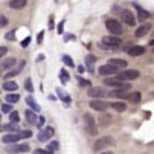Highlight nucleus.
<instances>
[{
    "label": "nucleus",
    "instance_id": "1",
    "mask_svg": "<svg viewBox=\"0 0 154 154\" xmlns=\"http://www.w3.org/2000/svg\"><path fill=\"white\" fill-rule=\"evenodd\" d=\"M105 28H107V31L112 34L113 37H119L122 34V25H121V21H118L115 18H108L105 21Z\"/></svg>",
    "mask_w": 154,
    "mask_h": 154
},
{
    "label": "nucleus",
    "instance_id": "2",
    "mask_svg": "<svg viewBox=\"0 0 154 154\" xmlns=\"http://www.w3.org/2000/svg\"><path fill=\"white\" fill-rule=\"evenodd\" d=\"M84 124H85V131H87L89 134L95 136V134L98 133V124H96L95 118H93L90 113H85V115H84Z\"/></svg>",
    "mask_w": 154,
    "mask_h": 154
},
{
    "label": "nucleus",
    "instance_id": "3",
    "mask_svg": "<svg viewBox=\"0 0 154 154\" xmlns=\"http://www.w3.org/2000/svg\"><path fill=\"white\" fill-rule=\"evenodd\" d=\"M104 84L108 85V87H115L116 90H122V92H128V90L131 89L130 84H124L122 81L115 79V78H107V79H104Z\"/></svg>",
    "mask_w": 154,
    "mask_h": 154
},
{
    "label": "nucleus",
    "instance_id": "4",
    "mask_svg": "<svg viewBox=\"0 0 154 154\" xmlns=\"http://www.w3.org/2000/svg\"><path fill=\"white\" fill-rule=\"evenodd\" d=\"M136 78H139V70H134V69H127V70L118 72L116 75V79L119 81H133Z\"/></svg>",
    "mask_w": 154,
    "mask_h": 154
},
{
    "label": "nucleus",
    "instance_id": "5",
    "mask_svg": "<svg viewBox=\"0 0 154 154\" xmlns=\"http://www.w3.org/2000/svg\"><path fill=\"white\" fill-rule=\"evenodd\" d=\"M31 149V146L28 143H12L9 146H6V151L11 154H21V152H28Z\"/></svg>",
    "mask_w": 154,
    "mask_h": 154
},
{
    "label": "nucleus",
    "instance_id": "6",
    "mask_svg": "<svg viewBox=\"0 0 154 154\" xmlns=\"http://www.w3.org/2000/svg\"><path fill=\"white\" fill-rule=\"evenodd\" d=\"M115 140H113V137L112 136H104V137H99L96 142H95V149L96 151H101V149H104V148H107V146H110Z\"/></svg>",
    "mask_w": 154,
    "mask_h": 154
},
{
    "label": "nucleus",
    "instance_id": "7",
    "mask_svg": "<svg viewBox=\"0 0 154 154\" xmlns=\"http://www.w3.org/2000/svg\"><path fill=\"white\" fill-rule=\"evenodd\" d=\"M87 95H89L90 98H93V99H101V98L107 96L108 93L105 92L104 87H90L89 92H87Z\"/></svg>",
    "mask_w": 154,
    "mask_h": 154
},
{
    "label": "nucleus",
    "instance_id": "8",
    "mask_svg": "<svg viewBox=\"0 0 154 154\" xmlns=\"http://www.w3.org/2000/svg\"><path fill=\"white\" fill-rule=\"evenodd\" d=\"M121 18H122V21H125L128 26H134L136 25V17H134V14L131 12L130 9H122Z\"/></svg>",
    "mask_w": 154,
    "mask_h": 154
},
{
    "label": "nucleus",
    "instance_id": "9",
    "mask_svg": "<svg viewBox=\"0 0 154 154\" xmlns=\"http://www.w3.org/2000/svg\"><path fill=\"white\" fill-rule=\"evenodd\" d=\"M102 43H104L105 46H108V48H118V46H121V45H122V40H121L119 37L107 35V37H104V38H102Z\"/></svg>",
    "mask_w": 154,
    "mask_h": 154
},
{
    "label": "nucleus",
    "instance_id": "10",
    "mask_svg": "<svg viewBox=\"0 0 154 154\" xmlns=\"http://www.w3.org/2000/svg\"><path fill=\"white\" fill-rule=\"evenodd\" d=\"M54 134H55L54 128H52V127H46V128H43L40 133H38V140H40V142H48Z\"/></svg>",
    "mask_w": 154,
    "mask_h": 154
},
{
    "label": "nucleus",
    "instance_id": "11",
    "mask_svg": "<svg viewBox=\"0 0 154 154\" xmlns=\"http://www.w3.org/2000/svg\"><path fill=\"white\" fill-rule=\"evenodd\" d=\"M98 72H99V75H102V76L118 75V69H116V67H113V66H110V64H104V66H101Z\"/></svg>",
    "mask_w": 154,
    "mask_h": 154
},
{
    "label": "nucleus",
    "instance_id": "12",
    "mask_svg": "<svg viewBox=\"0 0 154 154\" xmlns=\"http://www.w3.org/2000/svg\"><path fill=\"white\" fill-rule=\"evenodd\" d=\"M90 107L93 110H96V112H105V108L110 107V104H107L105 101L102 99H92L90 101Z\"/></svg>",
    "mask_w": 154,
    "mask_h": 154
},
{
    "label": "nucleus",
    "instance_id": "13",
    "mask_svg": "<svg viewBox=\"0 0 154 154\" xmlns=\"http://www.w3.org/2000/svg\"><path fill=\"white\" fill-rule=\"evenodd\" d=\"M23 67H25V61H20V63H18V66H17L15 69H12L11 72H8V73L5 75V79H6V81H9L11 78L17 76V75H18V73L21 72V70H23Z\"/></svg>",
    "mask_w": 154,
    "mask_h": 154
},
{
    "label": "nucleus",
    "instance_id": "14",
    "mask_svg": "<svg viewBox=\"0 0 154 154\" xmlns=\"http://www.w3.org/2000/svg\"><path fill=\"white\" fill-rule=\"evenodd\" d=\"M20 139H21L20 133H9V134H5V136L2 137L3 143H17Z\"/></svg>",
    "mask_w": 154,
    "mask_h": 154
},
{
    "label": "nucleus",
    "instance_id": "15",
    "mask_svg": "<svg viewBox=\"0 0 154 154\" xmlns=\"http://www.w3.org/2000/svg\"><path fill=\"white\" fill-rule=\"evenodd\" d=\"M95 63H96V58L93 55H87L85 57V67H87V70H89L90 73L95 72Z\"/></svg>",
    "mask_w": 154,
    "mask_h": 154
},
{
    "label": "nucleus",
    "instance_id": "16",
    "mask_svg": "<svg viewBox=\"0 0 154 154\" xmlns=\"http://www.w3.org/2000/svg\"><path fill=\"white\" fill-rule=\"evenodd\" d=\"M107 64L113 66V67H116L118 70H119V69H122V67H127V61H125V60H118V58H112Z\"/></svg>",
    "mask_w": 154,
    "mask_h": 154
},
{
    "label": "nucleus",
    "instance_id": "17",
    "mask_svg": "<svg viewBox=\"0 0 154 154\" xmlns=\"http://www.w3.org/2000/svg\"><path fill=\"white\" fill-rule=\"evenodd\" d=\"M17 63L15 58H5L2 63H0V69H3V70H8V69H12V66Z\"/></svg>",
    "mask_w": 154,
    "mask_h": 154
},
{
    "label": "nucleus",
    "instance_id": "18",
    "mask_svg": "<svg viewBox=\"0 0 154 154\" xmlns=\"http://www.w3.org/2000/svg\"><path fill=\"white\" fill-rule=\"evenodd\" d=\"M133 5H134V8H136V11H137V14H139V20H146V18L149 17V12L145 11L139 3H133Z\"/></svg>",
    "mask_w": 154,
    "mask_h": 154
},
{
    "label": "nucleus",
    "instance_id": "19",
    "mask_svg": "<svg viewBox=\"0 0 154 154\" xmlns=\"http://www.w3.org/2000/svg\"><path fill=\"white\" fill-rule=\"evenodd\" d=\"M131 57H139V55H143L145 54V48L143 46H133V48H131L130 49V52H128Z\"/></svg>",
    "mask_w": 154,
    "mask_h": 154
},
{
    "label": "nucleus",
    "instance_id": "20",
    "mask_svg": "<svg viewBox=\"0 0 154 154\" xmlns=\"http://www.w3.org/2000/svg\"><path fill=\"white\" fill-rule=\"evenodd\" d=\"M2 131H9V133H15V131H18V127L17 124H5V125H0V133Z\"/></svg>",
    "mask_w": 154,
    "mask_h": 154
},
{
    "label": "nucleus",
    "instance_id": "21",
    "mask_svg": "<svg viewBox=\"0 0 154 154\" xmlns=\"http://www.w3.org/2000/svg\"><path fill=\"white\" fill-rule=\"evenodd\" d=\"M3 89L8 90L9 93H15L17 89H18V85H17V82H14V81H6V82H3Z\"/></svg>",
    "mask_w": 154,
    "mask_h": 154
},
{
    "label": "nucleus",
    "instance_id": "22",
    "mask_svg": "<svg viewBox=\"0 0 154 154\" xmlns=\"http://www.w3.org/2000/svg\"><path fill=\"white\" fill-rule=\"evenodd\" d=\"M149 29H151V25H149V23H145V25L139 26V28L136 29V37H143L145 34L149 32Z\"/></svg>",
    "mask_w": 154,
    "mask_h": 154
},
{
    "label": "nucleus",
    "instance_id": "23",
    "mask_svg": "<svg viewBox=\"0 0 154 154\" xmlns=\"http://www.w3.org/2000/svg\"><path fill=\"white\" fill-rule=\"evenodd\" d=\"M9 6H11L12 9H21V8L26 6V0H11Z\"/></svg>",
    "mask_w": 154,
    "mask_h": 154
},
{
    "label": "nucleus",
    "instance_id": "24",
    "mask_svg": "<svg viewBox=\"0 0 154 154\" xmlns=\"http://www.w3.org/2000/svg\"><path fill=\"white\" fill-rule=\"evenodd\" d=\"M26 105H28L31 110H34V112H40V110H41V108H40V105L34 101V98H32V96H28V98H26Z\"/></svg>",
    "mask_w": 154,
    "mask_h": 154
},
{
    "label": "nucleus",
    "instance_id": "25",
    "mask_svg": "<svg viewBox=\"0 0 154 154\" xmlns=\"http://www.w3.org/2000/svg\"><path fill=\"white\" fill-rule=\"evenodd\" d=\"M25 115H26V118H28V122H31V124H34V125L38 124V121H37V115L32 112V110H26Z\"/></svg>",
    "mask_w": 154,
    "mask_h": 154
},
{
    "label": "nucleus",
    "instance_id": "26",
    "mask_svg": "<svg viewBox=\"0 0 154 154\" xmlns=\"http://www.w3.org/2000/svg\"><path fill=\"white\" fill-rule=\"evenodd\" d=\"M110 107H113L116 112H125V110H127V104L125 102H121V101L112 102V104H110Z\"/></svg>",
    "mask_w": 154,
    "mask_h": 154
},
{
    "label": "nucleus",
    "instance_id": "27",
    "mask_svg": "<svg viewBox=\"0 0 154 154\" xmlns=\"http://www.w3.org/2000/svg\"><path fill=\"white\" fill-rule=\"evenodd\" d=\"M18 99H20V95H17V93L6 95V104H15V102H18Z\"/></svg>",
    "mask_w": 154,
    "mask_h": 154
},
{
    "label": "nucleus",
    "instance_id": "28",
    "mask_svg": "<svg viewBox=\"0 0 154 154\" xmlns=\"http://www.w3.org/2000/svg\"><path fill=\"white\" fill-rule=\"evenodd\" d=\"M128 99H130L131 102H133V104H137V102H140V93H139V92H134V93H130Z\"/></svg>",
    "mask_w": 154,
    "mask_h": 154
},
{
    "label": "nucleus",
    "instance_id": "29",
    "mask_svg": "<svg viewBox=\"0 0 154 154\" xmlns=\"http://www.w3.org/2000/svg\"><path fill=\"white\" fill-rule=\"evenodd\" d=\"M58 148H60L58 142H57V140H54V142H51V145L46 148V151H48V154H54V151H57Z\"/></svg>",
    "mask_w": 154,
    "mask_h": 154
},
{
    "label": "nucleus",
    "instance_id": "30",
    "mask_svg": "<svg viewBox=\"0 0 154 154\" xmlns=\"http://www.w3.org/2000/svg\"><path fill=\"white\" fill-rule=\"evenodd\" d=\"M60 79H61V82H63V84H66V82H69V79H70L69 73L66 72L64 69H61V72H60Z\"/></svg>",
    "mask_w": 154,
    "mask_h": 154
},
{
    "label": "nucleus",
    "instance_id": "31",
    "mask_svg": "<svg viewBox=\"0 0 154 154\" xmlns=\"http://www.w3.org/2000/svg\"><path fill=\"white\" fill-rule=\"evenodd\" d=\"M9 119H11V124H17L20 121V115L15 112V110H12V112L9 113Z\"/></svg>",
    "mask_w": 154,
    "mask_h": 154
},
{
    "label": "nucleus",
    "instance_id": "32",
    "mask_svg": "<svg viewBox=\"0 0 154 154\" xmlns=\"http://www.w3.org/2000/svg\"><path fill=\"white\" fill-rule=\"evenodd\" d=\"M61 60L64 61V64H66V66H69V67H73V60H72L67 54H64V55L61 57Z\"/></svg>",
    "mask_w": 154,
    "mask_h": 154
},
{
    "label": "nucleus",
    "instance_id": "33",
    "mask_svg": "<svg viewBox=\"0 0 154 154\" xmlns=\"http://www.w3.org/2000/svg\"><path fill=\"white\" fill-rule=\"evenodd\" d=\"M25 89H26L29 93L34 92V85H32V79H31V78H26V81H25Z\"/></svg>",
    "mask_w": 154,
    "mask_h": 154
},
{
    "label": "nucleus",
    "instance_id": "34",
    "mask_svg": "<svg viewBox=\"0 0 154 154\" xmlns=\"http://www.w3.org/2000/svg\"><path fill=\"white\" fill-rule=\"evenodd\" d=\"M2 112L3 113H11L12 112V105L11 104H3L2 105Z\"/></svg>",
    "mask_w": 154,
    "mask_h": 154
},
{
    "label": "nucleus",
    "instance_id": "35",
    "mask_svg": "<svg viewBox=\"0 0 154 154\" xmlns=\"http://www.w3.org/2000/svg\"><path fill=\"white\" fill-rule=\"evenodd\" d=\"M20 136H21V139H28V137H31L32 136V131H29V130H25V131H20Z\"/></svg>",
    "mask_w": 154,
    "mask_h": 154
},
{
    "label": "nucleus",
    "instance_id": "36",
    "mask_svg": "<svg viewBox=\"0 0 154 154\" xmlns=\"http://www.w3.org/2000/svg\"><path fill=\"white\" fill-rule=\"evenodd\" d=\"M110 119H112V118H110V116H107V115H104V116L101 118V124H102L104 127H107V125L110 124Z\"/></svg>",
    "mask_w": 154,
    "mask_h": 154
},
{
    "label": "nucleus",
    "instance_id": "37",
    "mask_svg": "<svg viewBox=\"0 0 154 154\" xmlns=\"http://www.w3.org/2000/svg\"><path fill=\"white\" fill-rule=\"evenodd\" d=\"M78 81H79V85H81V87H89V85H90V81H89V79L78 78Z\"/></svg>",
    "mask_w": 154,
    "mask_h": 154
},
{
    "label": "nucleus",
    "instance_id": "38",
    "mask_svg": "<svg viewBox=\"0 0 154 154\" xmlns=\"http://www.w3.org/2000/svg\"><path fill=\"white\" fill-rule=\"evenodd\" d=\"M29 43H31V37H26L23 41L20 43V45H21V48H28V46H29Z\"/></svg>",
    "mask_w": 154,
    "mask_h": 154
},
{
    "label": "nucleus",
    "instance_id": "39",
    "mask_svg": "<svg viewBox=\"0 0 154 154\" xmlns=\"http://www.w3.org/2000/svg\"><path fill=\"white\" fill-rule=\"evenodd\" d=\"M6 52H8V49L5 46H0V58H3L6 55Z\"/></svg>",
    "mask_w": 154,
    "mask_h": 154
},
{
    "label": "nucleus",
    "instance_id": "40",
    "mask_svg": "<svg viewBox=\"0 0 154 154\" xmlns=\"http://www.w3.org/2000/svg\"><path fill=\"white\" fill-rule=\"evenodd\" d=\"M6 40H12V41H14V40H15L14 32H8V34H6Z\"/></svg>",
    "mask_w": 154,
    "mask_h": 154
},
{
    "label": "nucleus",
    "instance_id": "41",
    "mask_svg": "<svg viewBox=\"0 0 154 154\" xmlns=\"http://www.w3.org/2000/svg\"><path fill=\"white\" fill-rule=\"evenodd\" d=\"M63 31H64V21H60V25H58V32L63 34Z\"/></svg>",
    "mask_w": 154,
    "mask_h": 154
},
{
    "label": "nucleus",
    "instance_id": "42",
    "mask_svg": "<svg viewBox=\"0 0 154 154\" xmlns=\"http://www.w3.org/2000/svg\"><path fill=\"white\" fill-rule=\"evenodd\" d=\"M34 154H48V151H46V149H40V148H37V149L34 151Z\"/></svg>",
    "mask_w": 154,
    "mask_h": 154
},
{
    "label": "nucleus",
    "instance_id": "43",
    "mask_svg": "<svg viewBox=\"0 0 154 154\" xmlns=\"http://www.w3.org/2000/svg\"><path fill=\"white\" fill-rule=\"evenodd\" d=\"M45 121H46L45 118H43V116H40V118H38V124H37V125H38V127H41L43 124H45Z\"/></svg>",
    "mask_w": 154,
    "mask_h": 154
},
{
    "label": "nucleus",
    "instance_id": "44",
    "mask_svg": "<svg viewBox=\"0 0 154 154\" xmlns=\"http://www.w3.org/2000/svg\"><path fill=\"white\" fill-rule=\"evenodd\" d=\"M54 28V17H51V20H49V29H52Z\"/></svg>",
    "mask_w": 154,
    "mask_h": 154
},
{
    "label": "nucleus",
    "instance_id": "45",
    "mask_svg": "<svg viewBox=\"0 0 154 154\" xmlns=\"http://www.w3.org/2000/svg\"><path fill=\"white\" fill-rule=\"evenodd\" d=\"M43 34H45V32H40V34H38V43L43 41Z\"/></svg>",
    "mask_w": 154,
    "mask_h": 154
},
{
    "label": "nucleus",
    "instance_id": "46",
    "mask_svg": "<svg viewBox=\"0 0 154 154\" xmlns=\"http://www.w3.org/2000/svg\"><path fill=\"white\" fill-rule=\"evenodd\" d=\"M149 46H154V38H152V40L149 41Z\"/></svg>",
    "mask_w": 154,
    "mask_h": 154
},
{
    "label": "nucleus",
    "instance_id": "47",
    "mask_svg": "<svg viewBox=\"0 0 154 154\" xmlns=\"http://www.w3.org/2000/svg\"><path fill=\"white\" fill-rule=\"evenodd\" d=\"M101 154H113V152H108V151H105V152H101Z\"/></svg>",
    "mask_w": 154,
    "mask_h": 154
},
{
    "label": "nucleus",
    "instance_id": "48",
    "mask_svg": "<svg viewBox=\"0 0 154 154\" xmlns=\"http://www.w3.org/2000/svg\"><path fill=\"white\" fill-rule=\"evenodd\" d=\"M0 119H2V115H0Z\"/></svg>",
    "mask_w": 154,
    "mask_h": 154
},
{
    "label": "nucleus",
    "instance_id": "49",
    "mask_svg": "<svg viewBox=\"0 0 154 154\" xmlns=\"http://www.w3.org/2000/svg\"><path fill=\"white\" fill-rule=\"evenodd\" d=\"M0 18H2V15H0Z\"/></svg>",
    "mask_w": 154,
    "mask_h": 154
}]
</instances>
